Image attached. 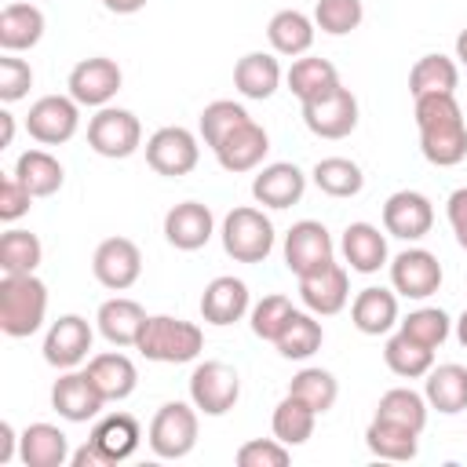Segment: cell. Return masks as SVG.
I'll list each match as a JSON object with an SVG mask.
<instances>
[{
	"mask_svg": "<svg viewBox=\"0 0 467 467\" xmlns=\"http://www.w3.org/2000/svg\"><path fill=\"white\" fill-rule=\"evenodd\" d=\"M102 7L113 11V15H135V11L146 7V0H102Z\"/></svg>",
	"mask_w": 467,
	"mask_h": 467,
	"instance_id": "54",
	"label": "cell"
},
{
	"mask_svg": "<svg viewBox=\"0 0 467 467\" xmlns=\"http://www.w3.org/2000/svg\"><path fill=\"white\" fill-rule=\"evenodd\" d=\"M146 317H150V314H146L135 299L113 296V299H106V303L99 306L95 325H99V332L106 336V343H113V347H135V343H139V332H142V325H146Z\"/></svg>",
	"mask_w": 467,
	"mask_h": 467,
	"instance_id": "24",
	"label": "cell"
},
{
	"mask_svg": "<svg viewBox=\"0 0 467 467\" xmlns=\"http://www.w3.org/2000/svg\"><path fill=\"white\" fill-rule=\"evenodd\" d=\"M120 84H124V73H120V66H117L113 58H106V55L80 58V62L69 69V80H66L69 95H73L80 106H95V109L109 106V99L120 91Z\"/></svg>",
	"mask_w": 467,
	"mask_h": 467,
	"instance_id": "13",
	"label": "cell"
},
{
	"mask_svg": "<svg viewBox=\"0 0 467 467\" xmlns=\"http://www.w3.org/2000/svg\"><path fill=\"white\" fill-rule=\"evenodd\" d=\"M445 215H449V226H452V234H456L460 248L467 252V186H460V190L449 193V201H445Z\"/></svg>",
	"mask_w": 467,
	"mask_h": 467,
	"instance_id": "51",
	"label": "cell"
},
{
	"mask_svg": "<svg viewBox=\"0 0 467 467\" xmlns=\"http://www.w3.org/2000/svg\"><path fill=\"white\" fill-rule=\"evenodd\" d=\"M40 259H44V244L36 234L15 226L0 237V270L4 274H36Z\"/></svg>",
	"mask_w": 467,
	"mask_h": 467,
	"instance_id": "43",
	"label": "cell"
},
{
	"mask_svg": "<svg viewBox=\"0 0 467 467\" xmlns=\"http://www.w3.org/2000/svg\"><path fill=\"white\" fill-rule=\"evenodd\" d=\"M69 463H73V467H106L109 460H106V452H102V449H99V445H95V441L88 438V441H84L80 449H73Z\"/></svg>",
	"mask_w": 467,
	"mask_h": 467,
	"instance_id": "52",
	"label": "cell"
},
{
	"mask_svg": "<svg viewBox=\"0 0 467 467\" xmlns=\"http://www.w3.org/2000/svg\"><path fill=\"white\" fill-rule=\"evenodd\" d=\"M244 120H252V117H248V109H244L241 102H234V99H215V102H208V106L201 109L197 128H201L204 146L215 150V146H219L234 128H241Z\"/></svg>",
	"mask_w": 467,
	"mask_h": 467,
	"instance_id": "44",
	"label": "cell"
},
{
	"mask_svg": "<svg viewBox=\"0 0 467 467\" xmlns=\"http://www.w3.org/2000/svg\"><path fill=\"white\" fill-rule=\"evenodd\" d=\"M321 343H325V328H321L317 314H310V310H292V317L285 321V328H281L277 339H274L277 354L288 358V361H306V358H314V354L321 350Z\"/></svg>",
	"mask_w": 467,
	"mask_h": 467,
	"instance_id": "32",
	"label": "cell"
},
{
	"mask_svg": "<svg viewBox=\"0 0 467 467\" xmlns=\"http://www.w3.org/2000/svg\"><path fill=\"white\" fill-rule=\"evenodd\" d=\"M88 376L95 379V387L102 390L106 401H124L135 394L139 387V368L128 354L120 350H106V354H95L88 361Z\"/></svg>",
	"mask_w": 467,
	"mask_h": 467,
	"instance_id": "25",
	"label": "cell"
},
{
	"mask_svg": "<svg viewBox=\"0 0 467 467\" xmlns=\"http://www.w3.org/2000/svg\"><path fill=\"white\" fill-rule=\"evenodd\" d=\"M456 339H460V347H467V310L456 317Z\"/></svg>",
	"mask_w": 467,
	"mask_h": 467,
	"instance_id": "56",
	"label": "cell"
},
{
	"mask_svg": "<svg viewBox=\"0 0 467 467\" xmlns=\"http://www.w3.org/2000/svg\"><path fill=\"white\" fill-rule=\"evenodd\" d=\"M281 62L270 55V51H248L237 58L234 66V88L244 95V99H270L277 88H281Z\"/></svg>",
	"mask_w": 467,
	"mask_h": 467,
	"instance_id": "27",
	"label": "cell"
},
{
	"mask_svg": "<svg viewBox=\"0 0 467 467\" xmlns=\"http://www.w3.org/2000/svg\"><path fill=\"white\" fill-rule=\"evenodd\" d=\"M0 128H4V135H0V150H4L15 139V113L11 109H0Z\"/></svg>",
	"mask_w": 467,
	"mask_h": 467,
	"instance_id": "55",
	"label": "cell"
},
{
	"mask_svg": "<svg viewBox=\"0 0 467 467\" xmlns=\"http://www.w3.org/2000/svg\"><path fill=\"white\" fill-rule=\"evenodd\" d=\"M252 310V299H248V285L234 274H223V277H212L201 292V317L215 328H226L234 321H241L244 314Z\"/></svg>",
	"mask_w": 467,
	"mask_h": 467,
	"instance_id": "21",
	"label": "cell"
},
{
	"mask_svg": "<svg viewBox=\"0 0 467 467\" xmlns=\"http://www.w3.org/2000/svg\"><path fill=\"white\" fill-rule=\"evenodd\" d=\"M153 456L161 460H182L193 452L197 445V405L190 401H164L153 420H150V434H146Z\"/></svg>",
	"mask_w": 467,
	"mask_h": 467,
	"instance_id": "5",
	"label": "cell"
},
{
	"mask_svg": "<svg viewBox=\"0 0 467 467\" xmlns=\"http://www.w3.org/2000/svg\"><path fill=\"white\" fill-rule=\"evenodd\" d=\"M456 84H460V69L449 55H423L409 69L412 99H420V95H456Z\"/></svg>",
	"mask_w": 467,
	"mask_h": 467,
	"instance_id": "36",
	"label": "cell"
},
{
	"mask_svg": "<svg viewBox=\"0 0 467 467\" xmlns=\"http://www.w3.org/2000/svg\"><path fill=\"white\" fill-rule=\"evenodd\" d=\"M365 7L361 0H317L314 4V26L328 36H347L361 26Z\"/></svg>",
	"mask_w": 467,
	"mask_h": 467,
	"instance_id": "46",
	"label": "cell"
},
{
	"mask_svg": "<svg viewBox=\"0 0 467 467\" xmlns=\"http://www.w3.org/2000/svg\"><path fill=\"white\" fill-rule=\"evenodd\" d=\"M91 339H95V332H91V325H88V317H80V314H62L58 321H51V328H47V336H44V361L51 365V368H77L84 358H88V350H91Z\"/></svg>",
	"mask_w": 467,
	"mask_h": 467,
	"instance_id": "17",
	"label": "cell"
},
{
	"mask_svg": "<svg viewBox=\"0 0 467 467\" xmlns=\"http://www.w3.org/2000/svg\"><path fill=\"white\" fill-rule=\"evenodd\" d=\"M292 460L288 445L277 438H252L237 449V463L241 467H285Z\"/></svg>",
	"mask_w": 467,
	"mask_h": 467,
	"instance_id": "48",
	"label": "cell"
},
{
	"mask_svg": "<svg viewBox=\"0 0 467 467\" xmlns=\"http://www.w3.org/2000/svg\"><path fill=\"white\" fill-rule=\"evenodd\" d=\"M266 150H270V135H266V128L255 124V120H244V124L234 128L212 153H215V161L223 164V171L241 175V171H255V168L263 164Z\"/></svg>",
	"mask_w": 467,
	"mask_h": 467,
	"instance_id": "22",
	"label": "cell"
},
{
	"mask_svg": "<svg viewBox=\"0 0 467 467\" xmlns=\"http://www.w3.org/2000/svg\"><path fill=\"white\" fill-rule=\"evenodd\" d=\"M398 325H401L398 332H405L409 339H416V343H423L431 350H438L452 332V321H449V314L441 306H420L409 317H401Z\"/></svg>",
	"mask_w": 467,
	"mask_h": 467,
	"instance_id": "45",
	"label": "cell"
},
{
	"mask_svg": "<svg viewBox=\"0 0 467 467\" xmlns=\"http://www.w3.org/2000/svg\"><path fill=\"white\" fill-rule=\"evenodd\" d=\"M223 248L234 263H263L274 252V223L263 215V208L241 204L223 219Z\"/></svg>",
	"mask_w": 467,
	"mask_h": 467,
	"instance_id": "4",
	"label": "cell"
},
{
	"mask_svg": "<svg viewBox=\"0 0 467 467\" xmlns=\"http://www.w3.org/2000/svg\"><path fill=\"white\" fill-rule=\"evenodd\" d=\"M441 263L427 248H405L390 259V288L405 299H431L441 288Z\"/></svg>",
	"mask_w": 467,
	"mask_h": 467,
	"instance_id": "12",
	"label": "cell"
},
{
	"mask_svg": "<svg viewBox=\"0 0 467 467\" xmlns=\"http://www.w3.org/2000/svg\"><path fill=\"white\" fill-rule=\"evenodd\" d=\"M303 124L317 135V139H347L358 128V99L350 88L336 84L325 95L303 102Z\"/></svg>",
	"mask_w": 467,
	"mask_h": 467,
	"instance_id": "9",
	"label": "cell"
},
{
	"mask_svg": "<svg viewBox=\"0 0 467 467\" xmlns=\"http://www.w3.org/2000/svg\"><path fill=\"white\" fill-rule=\"evenodd\" d=\"M29 88H33V69H29V62H22V58H15V55L4 51V58H0V102L11 106V102H18V99H26Z\"/></svg>",
	"mask_w": 467,
	"mask_h": 467,
	"instance_id": "49",
	"label": "cell"
},
{
	"mask_svg": "<svg viewBox=\"0 0 467 467\" xmlns=\"http://www.w3.org/2000/svg\"><path fill=\"white\" fill-rule=\"evenodd\" d=\"M215 234V215L208 204L201 201H179L175 208H168L164 215V237L171 248L179 252H197L212 241Z\"/></svg>",
	"mask_w": 467,
	"mask_h": 467,
	"instance_id": "20",
	"label": "cell"
},
{
	"mask_svg": "<svg viewBox=\"0 0 467 467\" xmlns=\"http://www.w3.org/2000/svg\"><path fill=\"white\" fill-rule=\"evenodd\" d=\"M336 255V244H332V234L325 230V223L317 219H299L292 223V230L285 234V266L303 277V274H314L317 266L332 263Z\"/></svg>",
	"mask_w": 467,
	"mask_h": 467,
	"instance_id": "14",
	"label": "cell"
},
{
	"mask_svg": "<svg viewBox=\"0 0 467 467\" xmlns=\"http://www.w3.org/2000/svg\"><path fill=\"white\" fill-rule=\"evenodd\" d=\"M91 274L109 292H128L142 274V252L131 237H106L91 255Z\"/></svg>",
	"mask_w": 467,
	"mask_h": 467,
	"instance_id": "11",
	"label": "cell"
},
{
	"mask_svg": "<svg viewBox=\"0 0 467 467\" xmlns=\"http://www.w3.org/2000/svg\"><path fill=\"white\" fill-rule=\"evenodd\" d=\"M303 193H306V175H303L292 161H274V164L259 168V175L252 179V197H255V204L274 208V212L299 204Z\"/></svg>",
	"mask_w": 467,
	"mask_h": 467,
	"instance_id": "19",
	"label": "cell"
},
{
	"mask_svg": "<svg viewBox=\"0 0 467 467\" xmlns=\"http://www.w3.org/2000/svg\"><path fill=\"white\" fill-rule=\"evenodd\" d=\"M102 405H106V398H102V390L95 387V379L88 376V368H84V372L66 368V372L55 379V387H51V409H55L62 420H69V423H88V420H95V416L102 412Z\"/></svg>",
	"mask_w": 467,
	"mask_h": 467,
	"instance_id": "15",
	"label": "cell"
},
{
	"mask_svg": "<svg viewBox=\"0 0 467 467\" xmlns=\"http://www.w3.org/2000/svg\"><path fill=\"white\" fill-rule=\"evenodd\" d=\"M365 445H368V452L379 456V460H398V463H405V460H416V452H420V434L409 431V427H401V423H390V420L372 416V423H368V431H365Z\"/></svg>",
	"mask_w": 467,
	"mask_h": 467,
	"instance_id": "35",
	"label": "cell"
},
{
	"mask_svg": "<svg viewBox=\"0 0 467 467\" xmlns=\"http://www.w3.org/2000/svg\"><path fill=\"white\" fill-rule=\"evenodd\" d=\"M310 179L328 197H358L361 186H365V175H361V168L350 157H321L314 164Z\"/></svg>",
	"mask_w": 467,
	"mask_h": 467,
	"instance_id": "40",
	"label": "cell"
},
{
	"mask_svg": "<svg viewBox=\"0 0 467 467\" xmlns=\"http://www.w3.org/2000/svg\"><path fill=\"white\" fill-rule=\"evenodd\" d=\"M416 128L420 150L434 168H456L467 157V120L456 95H420Z\"/></svg>",
	"mask_w": 467,
	"mask_h": 467,
	"instance_id": "1",
	"label": "cell"
},
{
	"mask_svg": "<svg viewBox=\"0 0 467 467\" xmlns=\"http://www.w3.org/2000/svg\"><path fill=\"white\" fill-rule=\"evenodd\" d=\"M18 445H22V434H15V427L4 420V423H0V463H11Z\"/></svg>",
	"mask_w": 467,
	"mask_h": 467,
	"instance_id": "53",
	"label": "cell"
},
{
	"mask_svg": "<svg viewBox=\"0 0 467 467\" xmlns=\"http://www.w3.org/2000/svg\"><path fill=\"white\" fill-rule=\"evenodd\" d=\"M383 361H387V368L394 376L420 379V376H427L434 368V350L423 347V343H416V339H409L405 332H398V336H390L383 343Z\"/></svg>",
	"mask_w": 467,
	"mask_h": 467,
	"instance_id": "38",
	"label": "cell"
},
{
	"mask_svg": "<svg viewBox=\"0 0 467 467\" xmlns=\"http://www.w3.org/2000/svg\"><path fill=\"white\" fill-rule=\"evenodd\" d=\"M88 146L99 157L109 161H124L142 146V124L131 109L120 106H102L91 120H88Z\"/></svg>",
	"mask_w": 467,
	"mask_h": 467,
	"instance_id": "6",
	"label": "cell"
},
{
	"mask_svg": "<svg viewBox=\"0 0 467 467\" xmlns=\"http://www.w3.org/2000/svg\"><path fill=\"white\" fill-rule=\"evenodd\" d=\"M91 441L106 452L109 463H120V460L135 456V449L142 441V431H139V420L131 412H109L91 427Z\"/></svg>",
	"mask_w": 467,
	"mask_h": 467,
	"instance_id": "31",
	"label": "cell"
},
{
	"mask_svg": "<svg viewBox=\"0 0 467 467\" xmlns=\"http://www.w3.org/2000/svg\"><path fill=\"white\" fill-rule=\"evenodd\" d=\"M241 398V376L226 361H201L190 372V401L204 416H226Z\"/></svg>",
	"mask_w": 467,
	"mask_h": 467,
	"instance_id": "8",
	"label": "cell"
},
{
	"mask_svg": "<svg viewBox=\"0 0 467 467\" xmlns=\"http://www.w3.org/2000/svg\"><path fill=\"white\" fill-rule=\"evenodd\" d=\"M44 36V11L33 4H7L0 11V47L7 55L36 47Z\"/></svg>",
	"mask_w": 467,
	"mask_h": 467,
	"instance_id": "30",
	"label": "cell"
},
{
	"mask_svg": "<svg viewBox=\"0 0 467 467\" xmlns=\"http://www.w3.org/2000/svg\"><path fill=\"white\" fill-rule=\"evenodd\" d=\"M314 18H306L303 11H296V7H285V11H277L274 18H270V26H266V40H270V47L277 51V55H285V58H296V55H306L310 51V44H314Z\"/></svg>",
	"mask_w": 467,
	"mask_h": 467,
	"instance_id": "33",
	"label": "cell"
},
{
	"mask_svg": "<svg viewBox=\"0 0 467 467\" xmlns=\"http://www.w3.org/2000/svg\"><path fill=\"white\" fill-rule=\"evenodd\" d=\"M15 179L33 193V197H51L62 190L66 168L47 153V150H26L15 161Z\"/></svg>",
	"mask_w": 467,
	"mask_h": 467,
	"instance_id": "34",
	"label": "cell"
},
{
	"mask_svg": "<svg viewBox=\"0 0 467 467\" xmlns=\"http://www.w3.org/2000/svg\"><path fill=\"white\" fill-rule=\"evenodd\" d=\"M343 259L354 274H376L387 266V237L372 223H350L343 230Z\"/></svg>",
	"mask_w": 467,
	"mask_h": 467,
	"instance_id": "29",
	"label": "cell"
},
{
	"mask_svg": "<svg viewBox=\"0 0 467 467\" xmlns=\"http://www.w3.org/2000/svg\"><path fill=\"white\" fill-rule=\"evenodd\" d=\"M80 128V102L73 95H44L26 113V131L40 146H62Z\"/></svg>",
	"mask_w": 467,
	"mask_h": 467,
	"instance_id": "10",
	"label": "cell"
},
{
	"mask_svg": "<svg viewBox=\"0 0 467 467\" xmlns=\"http://www.w3.org/2000/svg\"><path fill=\"white\" fill-rule=\"evenodd\" d=\"M288 394H296V398L306 401L317 416H325V412L336 405V398H339V383H336V376H332L328 368L306 365V368H299V372L292 376Z\"/></svg>",
	"mask_w": 467,
	"mask_h": 467,
	"instance_id": "42",
	"label": "cell"
},
{
	"mask_svg": "<svg viewBox=\"0 0 467 467\" xmlns=\"http://www.w3.org/2000/svg\"><path fill=\"white\" fill-rule=\"evenodd\" d=\"M350 321L361 336H383L398 325V292L390 288H361L350 303Z\"/></svg>",
	"mask_w": 467,
	"mask_h": 467,
	"instance_id": "23",
	"label": "cell"
},
{
	"mask_svg": "<svg viewBox=\"0 0 467 467\" xmlns=\"http://www.w3.org/2000/svg\"><path fill=\"white\" fill-rule=\"evenodd\" d=\"M434 226V204L420 190H398L383 204V230L398 241H420Z\"/></svg>",
	"mask_w": 467,
	"mask_h": 467,
	"instance_id": "18",
	"label": "cell"
},
{
	"mask_svg": "<svg viewBox=\"0 0 467 467\" xmlns=\"http://www.w3.org/2000/svg\"><path fill=\"white\" fill-rule=\"evenodd\" d=\"M197 161H201V142L190 128L168 124V128H157L146 139V164L164 179L190 175L197 168Z\"/></svg>",
	"mask_w": 467,
	"mask_h": 467,
	"instance_id": "7",
	"label": "cell"
},
{
	"mask_svg": "<svg viewBox=\"0 0 467 467\" xmlns=\"http://www.w3.org/2000/svg\"><path fill=\"white\" fill-rule=\"evenodd\" d=\"M456 58H460V62L467 66V29H463V33L456 36Z\"/></svg>",
	"mask_w": 467,
	"mask_h": 467,
	"instance_id": "57",
	"label": "cell"
},
{
	"mask_svg": "<svg viewBox=\"0 0 467 467\" xmlns=\"http://www.w3.org/2000/svg\"><path fill=\"white\" fill-rule=\"evenodd\" d=\"M47 317V285L36 274L0 277V328L11 339L33 336Z\"/></svg>",
	"mask_w": 467,
	"mask_h": 467,
	"instance_id": "2",
	"label": "cell"
},
{
	"mask_svg": "<svg viewBox=\"0 0 467 467\" xmlns=\"http://www.w3.org/2000/svg\"><path fill=\"white\" fill-rule=\"evenodd\" d=\"M314 423H317V412H314L306 401H299L296 394H285V398L277 401V409H274V420H270L274 438H277V441H285L288 449H292V445L310 441Z\"/></svg>",
	"mask_w": 467,
	"mask_h": 467,
	"instance_id": "39",
	"label": "cell"
},
{
	"mask_svg": "<svg viewBox=\"0 0 467 467\" xmlns=\"http://www.w3.org/2000/svg\"><path fill=\"white\" fill-rule=\"evenodd\" d=\"M427 398L423 394H416L412 387H390L383 398H379V405H376V416L379 420H390V423H401V427H409V431H416V434H423V427H427Z\"/></svg>",
	"mask_w": 467,
	"mask_h": 467,
	"instance_id": "41",
	"label": "cell"
},
{
	"mask_svg": "<svg viewBox=\"0 0 467 467\" xmlns=\"http://www.w3.org/2000/svg\"><path fill=\"white\" fill-rule=\"evenodd\" d=\"M299 299L310 314L317 317H332L347 306L350 299V277H347V266H339L336 259L317 266L314 274H303L299 277Z\"/></svg>",
	"mask_w": 467,
	"mask_h": 467,
	"instance_id": "16",
	"label": "cell"
},
{
	"mask_svg": "<svg viewBox=\"0 0 467 467\" xmlns=\"http://www.w3.org/2000/svg\"><path fill=\"white\" fill-rule=\"evenodd\" d=\"M29 204H33V193L15 179V171L4 175L0 179V219L4 223H18L29 212Z\"/></svg>",
	"mask_w": 467,
	"mask_h": 467,
	"instance_id": "50",
	"label": "cell"
},
{
	"mask_svg": "<svg viewBox=\"0 0 467 467\" xmlns=\"http://www.w3.org/2000/svg\"><path fill=\"white\" fill-rule=\"evenodd\" d=\"M423 398L431 409H438L441 416H460L467 412V368L449 361L438 365L423 376Z\"/></svg>",
	"mask_w": 467,
	"mask_h": 467,
	"instance_id": "26",
	"label": "cell"
},
{
	"mask_svg": "<svg viewBox=\"0 0 467 467\" xmlns=\"http://www.w3.org/2000/svg\"><path fill=\"white\" fill-rule=\"evenodd\" d=\"M292 310H296V306L288 303V296H277V292H274V296H263V299L248 310V317H252V332H255L259 339H270V343H274L277 332L285 328V321L292 317Z\"/></svg>",
	"mask_w": 467,
	"mask_h": 467,
	"instance_id": "47",
	"label": "cell"
},
{
	"mask_svg": "<svg viewBox=\"0 0 467 467\" xmlns=\"http://www.w3.org/2000/svg\"><path fill=\"white\" fill-rule=\"evenodd\" d=\"M135 350L146 361L182 365V361H193L204 350V332L193 321H182V317H171V314H153V317H146Z\"/></svg>",
	"mask_w": 467,
	"mask_h": 467,
	"instance_id": "3",
	"label": "cell"
},
{
	"mask_svg": "<svg viewBox=\"0 0 467 467\" xmlns=\"http://www.w3.org/2000/svg\"><path fill=\"white\" fill-rule=\"evenodd\" d=\"M69 456H73L69 438L55 423H29L22 431L18 460L26 467H62V463H69Z\"/></svg>",
	"mask_w": 467,
	"mask_h": 467,
	"instance_id": "28",
	"label": "cell"
},
{
	"mask_svg": "<svg viewBox=\"0 0 467 467\" xmlns=\"http://www.w3.org/2000/svg\"><path fill=\"white\" fill-rule=\"evenodd\" d=\"M285 84H288V91H292L299 102H310V99L325 95L328 88H336V84H339V73H336V66H332L328 58L306 55V58H296V62H292V69L285 73Z\"/></svg>",
	"mask_w": 467,
	"mask_h": 467,
	"instance_id": "37",
	"label": "cell"
}]
</instances>
